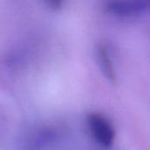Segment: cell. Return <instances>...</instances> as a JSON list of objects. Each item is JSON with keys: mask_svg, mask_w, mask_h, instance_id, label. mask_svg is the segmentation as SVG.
<instances>
[{"mask_svg": "<svg viewBox=\"0 0 150 150\" xmlns=\"http://www.w3.org/2000/svg\"><path fill=\"white\" fill-rule=\"evenodd\" d=\"M96 55L98 66L104 76L112 83L116 81V73L113 63L108 51V47L105 44H99L96 49Z\"/></svg>", "mask_w": 150, "mask_h": 150, "instance_id": "cell-3", "label": "cell"}, {"mask_svg": "<svg viewBox=\"0 0 150 150\" xmlns=\"http://www.w3.org/2000/svg\"><path fill=\"white\" fill-rule=\"evenodd\" d=\"M107 12L119 18H135L150 11V0L112 1L105 5Z\"/></svg>", "mask_w": 150, "mask_h": 150, "instance_id": "cell-2", "label": "cell"}, {"mask_svg": "<svg viewBox=\"0 0 150 150\" xmlns=\"http://www.w3.org/2000/svg\"><path fill=\"white\" fill-rule=\"evenodd\" d=\"M46 4L52 11H59L62 8L63 2L59 0H53V1H47Z\"/></svg>", "mask_w": 150, "mask_h": 150, "instance_id": "cell-4", "label": "cell"}, {"mask_svg": "<svg viewBox=\"0 0 150 150\" xmlns=\"http://www.w3.org/2000/svg\"><path fill=\"white\" fill-rule=\"evenodd\" d=\"M87 125L95 142L105 149H110L115 140V130L110 120L103 114L91 112L87 116Z\"/></svg>", "mask_w": 150, "mask_h": 150, "instance_id": "cell-1", "label": "cell"}]
</instances>
